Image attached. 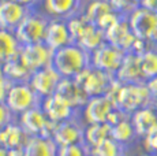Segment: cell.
I'll return each instance as SVG.
<instances>
[{"label":"cell","instance_id":"484cf974","mask_svg":"<svg viewBox=\"0 0 157 156\" xmlns=\"http://www.w3.org/2000/svg\"><path fill=\"white\" fill-rule=\"evenodd\" d=\"M111 126L108 122L104 123H90L85 130V142L87 146H94L100 144L101 141L111 137Z\"/></svg>","mask_w":157,"mask_h":156},{"label":"cell","instance_id":"ab89813d","mask_svg":"<svg viewBox=\"0 0 157 156\" xmlns=\"http://www.w3.org/2000/svg\"><path fill=\"white\" fill-rule=\"evenodd\" d=\"M8 78H6L4 76V73H3V68H2V66H0V84H3V82H6Z\"/></svg>","mask_w":157,"mask_h":156},{"label":"cell","instance_id":"4fadbf2b","mask_svg":"<svg viewBox=\"0 0 157 156\" xmlns=\"http://www.w3.org/2000/svg\"><path fill=\"white\" fill-rule=\"evenodd\" d=\"M29 13L30 7H26L14 0H2L0 2V29L15 32V29L28 17Z\"/></svg>","mask_w":157,"mask_h":156},{"label":"cell","instance_id":"3957f363","mask_svg":"<svg viewBox=\"0 0 157 156\" xmlns=\"http://www.w3.org/2000/svg\"><path fill=\"white\" fill-rule=\"evenodd\" d=\"M49 21L51 19H47L45 17L38 15V14H33L30 11L28 17L15 29L14 34L22 47L30 45V44L44 43L45 33H47Z\"/></svg>","mask_w":157,"mask_h":156},{"label":"cell","instance_id":"2e32d148","mask_svg":"<svg viewBox=\"0 0 157 156\" xmlns=\"http://www.w3.org/2000/svg\"><path fill=\"white\" fill-rule=\"evenodd\" d=\"M44 43L53 51L60 49V48L74 43L71 38L70 30H68L67 21L51 19L48 23L47 33H45Z\"/></svg>","mask_w":157,"mask_h":156},{"label":"cell","instance_id":"836d02e7","mask_svg":"<svg viewBox=\"0 0 157 156\" xmlns=\"http://www.w3.org/2000/svg\"><path fill=\"white\" fill-rule=\"evenodd\" d=\"M145 148L147 149V152H152V154H157V131H155L153 134L145 137Z\"/></svg>","mask_w":157,"mask_h":156},{"label":"cell","instance_id":"7c38bea8","mask_svg":"<svg viewBox=\"0 0 157 156\" xmlns=\"http://www.w3.org/2000/svg\"><path fill=\"white\" fill-rule=\"evenodd\" d=\"M115 80H116V77L113 74H109L107 71H102L100 68H96L92 66L82 82V88L89 97L102 96L109 92Z\"/></svg>","mask_w":157,"mask_h":156},{"label":"cell","instance_id":"ac0fdd59","mask_svg":"<svg viewBox=\"0 0 157 156\" xmlns=\"http://www.w3.org/2000/svg\"><path fill=\"white\" fill-rule=\"evenodd\" d=\"M56 95L63 97L74 108L85 106L86 101L89 100V96L85 93L83 88L72 78H62L59 86H57Z\"/></svg>","mask_w":157,"mask_h":156},{"label":"cell","instance_id":"8992f818","mask_svg":"<svg viewBox=\"0 0 157 156\" xmlns=\"http://www.w3.org/2000/svg\"><path fill=\"white\" fill-rule=\"evenodd\" d=\"M21 126L29 136H41L52 138L56 122L51 121L41 107H34L21 115Z\"/></svg>","mask_w":157,"mask_h":156},{"label":"cell","instance_id":"ba28073f","mask_svg":"<svg viewBox=\"0 0 157 156\" xmlns=\"http://www.w3.org/2000/svg\"><path fill=\"white\" fill-rule=\"evenodd\" d=\"M62 78L63 77L60 76L59 71L53 67V64H51L34 71L30 77L29 84L41 99H45L56 93Z\"/></svg>","mask_w":157,"mask_h":156},{"label":"cell","instance_id":"8d00e7d4","mask_svg":"<svg viewBox=\"0 0 157 156\" xmlns=\"http://www.w3.org/2000/svg\"><path fill=\"white\" fill-rule=\"evenodd\" d=\"M14 2L21 3V4L26 6V7H32L33 4H36V3H37V0H14Z\"/></svg>","mask_w":157,"mask_h":156},{"label":"cell","instance_id":"8fae6325","mask_svg":"<svg viewBox=\"0 0 157 156\" xmlns=\"http://www.w3.org/2000/svg\"><path fill=\"white\" fill-rule=\"evenodd\" d=\"M105 40L107 43L120 48L124 52H130L137 41V37L130 28L128 17H120L116 23L105 30Z\"/></svg>","mask_w":157,"mask_h":156},{"label":"cell","instance_id":"6da1fadb","mask_svg":"<svg viewBox=\"0 0 157 156\" xmlns=\"http://www.w3.org/2000/svg\"><path fill=\"white\" fill-rule=\"evenodd\" d=\"M52 64L63 78H74L81 71L92 67V56L81 45L72 43L55 51Z\"/></svg>","mask_w":157,"mask_h":156},{"label":"cell","instance_id":"44dd1931","mask_svg":"<svg viewBox=\"0 0 157 156\" xmlns=\"http://www.w3.org/2000/svg\"><path fill=\"white\" fill-rule=\"evenodd\" d=\"M56 142L52 138L41 136H30L25 145V156H56Z\"/></svg>","mask_w":157,"mask_h":156},{"label":"cell","instance_id":"d4e9b609","mask_svg":"<svg viewBox=\"0 0 157 156\" xmlns=\"http://www.w3.org/2000/svg\"><path fill=\"white\" fill-rule=\"evenodd\" d=\"M29 134L23 130L22 126L10 123L4 127V146L11 148H23L29 140Z\"/></svg>","mask_w":157,"mask_h":156},{"label":"cell","instance_id":"d6986e66","mask_svg":"<svg viewBox=\"0 0 157 156\" xmlns=\"http://www.w3.org/2000/svg\"><path fill=\"white\" fill-rule=\"evenodd\" d=\"M44 7L48 15L53 19L68 21L78 15L81 8V0H44Z\"/></svg>","mask_w":157,"mask_h":156},{"label":"cell","instance_id":"f35d334b","mask_svg":"<svg viewBox=\"0 0 157 156\" xmlns=\"http://www.w3.org/2000/svg\"><path fill=\"white\" fill-rule=\"evenodd\" d=\"M0 145L4 146V127L0 129Z\"/></svg>","mask_w":157,"mask_h":156},{"label":"cell","instance_id":"603a6c76","mask_svg":"<svg viewBox=\"0 0 157 156\" xmlns=\"http://www.w3.org/2000/svg\"><path fill=\"white\" fill-rule=\"evenodd\" d=\"M21 48L22 45L17 40L14 32L0 29V66L19 55Z\"/></svg>","mask_w":157,"mask_h":156},{"label":"cell","instance_id":"30bf717a","mask_svg":"<svg viewBox=\"0 0 157 156\" xmlns=\"http://www.w3.org/2000/svg\"><path fill=\"white\" fill-rule=\"evenodd\" d=\"M115 108H116V104L108 95L94 96V97H89V100L86 101L83 115L87 125L104 123V122H108V118Z\"/></svg>","mask_w":157,"mask_h":156},{"label":"cell","instance_id":"f546056e","mask_svg":"<svg viewBox=\"0 0 157 156\" xmlns=\"http://www.w3.org/2000/svg\"><path fill=\"white\" fill-rule=\"evenodd\" d=\"M141 68L146 80L157 77V51L146 49L140 55Z\"/></svg>","mask_w":157,"mask_h":156},{"label":"cell","instance_id":"7a4b0ae2","mask_svg":"<svg viewBox=\"0 0 157 156\" xmlns=\"http://www.w3.org/2000/svg\"><path fill=\"white\" fill-rule=\"evenodd\" d=\"M153 97L146 82L141 84H122L116 96V107L124 112H135L144 107H150Z\"/></svg>","mask_w":157,"mask_h":156},{"label":"cell","instance_id":"9a60e30c","mask_svg":"<svg viewBox=\"0 0 157 156\" xmlns=\"http://www.w3.org/2000/svg\"><path fill=\"white\" fill-rule=\"evenodd\" d=\"M116 80L122 84H141L146 82L142 68H141V59L138 53L127 52L123 59V63L116 73Z\"/></svg>","mask_w":157,"mask_h":156},{"label":"cell","instance_id":"60d3db41","mask_svg":"<svg viewBox=\"0 0 157 156\" xmlns=\"http://www.w3.org/2000/svg\"><path fill=\"white\" fill-rule=\"evenodd\" d=\"M142 156H157V154H152V152H149V154H146V155H142Z\"/></svg>","mask_w":157,"mask_h":156},{"label":"cell","instance_id":"d6a6232c","mask_svg":"<svg viewBox=\"0 0 157 156\" xmlns=\"http://www.w3.org/2000/svg\"><path fill=\"white\" fill-rule=\"evenodd\" d=\"M13 121V111L6 101H0V129L6 127Z\"/></svg>","mask_w":157,"mask_h":156},{"label":"cell","instance_id":"7402d4cb","mask_svg":"<svg viewBox=\"0 0 157 156\" xmlns=\"http://www.w3.org/2000/svg\"><path fill=\"white\" fill-rule=\"evenodd\" d=\"M3 73H4L6 78L11 81V82H29L30 77H32V71L29 70V67L25 64V62L22 60L21 55H17L15 58L10 59L8 62H6L2 66Z\"/></svg>","mask_w":157,"mask_h":156},{"label":"cell","instance_id":"d590c367","mask_svg":"<svg viewBox=\"0 0 157 156\" xmlns=\"http://www.w3.org/2000/svg\"><path fill=\"white\" fill-rule=\"evenodd\" d=\"M140 7H144L146 10L157 11V0H140Z\"/></svg>","mask_w":157,"mask_h":156},{"label":"cell","instance_id":"4dcf8cb0","mask_svg":"<svg viewBox=\"0 0 157 156\" xmlns=\"http://www.w3.org/2000/svg\"><path fill=\"white\" fill-rule=\"evenodd\" d=\"M115 13L122 17H128L140 7V0H108Z\"/></svg>","mask_w":157,"mask_h":156},{"label":"cell","instance_id":"5bb4252c","mask_svg":"<svg viewBox=\"0 0 157 156\" xmlns=\"http://www.w3.org/2000/svg\"><path fill=\"white\" fill-rule=\"evenodd\" d=\"M52 140L56 142L57 146L71 145V144H86L85 131L81 129L77 122L72 121V118L56 123Z\"/></svg>","mask_w":157,"mask_h":156},{"label":"cell","instance_id":"74e56055","mask_svg":"<svg viewBox=\"0 0 157 156\" xmlns=\"http://www.w3.org/2000/svg\"><path fill=\"white\" fill-rule=\"evenodd\" d=\"M0 156H10L8 149L6 148V146H3V145H0Z\"/></svg>","mask_w":157,"mask_h":156},{"label":"cell","instance_id":"52a82bcc","mask_svg":"<svg viewBox=\"0 0 157 156\" xmlns=\"http://www.w3.org/2000/svg\"><path fill=\"white\" fill-rule=\"evenodd\" d=\"M126 53L127 52H124L123 49H120V48L105 41L102 45L96 48L90 53V56H92V66L116 76L117 70L120 68V66L123 63Z\"/></svg>","mask_w":157,"mask_h":156},{"label":"cell","instance_id":"ffe728a7","mask_svg":"<svg viewBox=\"0 0 157 156\" xmlns=\"http://www.w3.org/2000/svg\"><path fill=\"white\" fill-rule=\"evenodd\" d=\"M131 122L134 125L135 133L144 138L157 131V114L150 107H144L132 112Z\"/></svg>","mask_w":157,"mask_h":156},{"label":"cell","instance_id":"e0dca14e","mask_svg":"<svg viewBox=\"0 0 157 156\" xmlns=\"http://www.w3.org/2000/svg\"><path fill=\"white\" fill-rule=\"evenodd\" d=\"M43 110L48 118L56 123L71 119L75 111L70 103H67L64 99L56 93L43 99Z\"/></svg>","mask_w":157,"mask_h":156},{"label":"cell","instance_id":"cb8c5ba5","mask_svg":"<svg viewBox=\"0 0 157 156\" xmlns=\"http://www.w3.org/2000/svg\"><path fill=\"white\" fill-rule=\"evenodd\" d=\"M105 41H107L105 40V32L98 28L97 25L90 22L89 25H87V28L85 29V32L82 33V36L78 38V41L75 44L81 45L83 49H86L87 52L92 53L96 48L102 45Z\"/></svg>","mask_w":157,"mask_h":156},{"label":"cell","instance_id":"b9f144b4","mask_svg":"<svg viewBox=\"0 0 157 156\" xmlns=\"http://www.w3.org/2000/svg\"><path fill=\"white\" fill-rule=\"evenodd\" d=\"M89 156H92V155H89Z\"/></svg>","mask_w":157,"mask_h":156},{"label":"cell","instance_id":"5b68a950","mask_svg":"<svg viewBox=\"0 0 157 156\" xmlns=\"http://www.w3.org/2000/svg\"><path fill=\"white\" fill-rule=\"evenodd\" d=\"M41 100L43 99L36 93L29 82H17L13 84L11 88L8 89L6 103L13 112L23 114L30 108L40 107Z\"/></svg>","mask_w":157,"mask_h":156},{"label":"cell","instance_id":"e575fe53","mask_svg":"<svg viewBox=\"0 0 157 156\" xmlns=\"http://www.w3.org/2000/svg\"><path fill=\"white\" fill-rule=\"evenodd\" d=\"M146 86H147V89H149L150 95H152L153 100H157V77L146 80Z\"/></svg>","mask_w":157,"mask_h":156},{"label":"cell","instance_id":"277c9868","mask_svg":"<svg viewBox=\"0 0 157 156\" xmlns=\"http://www.w3.org/2000/svg\"><path fill=\"white\" fill-rule=\"evenodd\" d=\"M128 23L137 38L157 43V11L138 7L128 15Z\"/></svg>","mask_w":157,"mask_h":156},{"label":"cell","instance_id":"4316f807","mask_svg":"<svg viewBox=\"0 0 157 156\" xmlns=\"http://www.w3.org/2000/svg\"><path fill=\"white\" fill-rule=\"evenodd\" d=\"M123 154H124L123 144L113 140L112 137L101 141L100 144L90 148L92 156H123Z\"/></svg>","mask_w":157,"mask_h":156},{"label":"cell","instance_id":"83f0119b","mask_svg":"<svg viewBox=\"0 0 157 156\" xmlns=\"http://www.w3.org/2000/svg\"><path fill=\"white\" fill-rule=\"evenodd\" d=\"M135 134L137 133H135L134 125H132L131 121H128V118L112 125V129H111V137L122 144L131 141Z\"/></svg>","mask_w":157,"mask_h":156},{"label":"cell","instance_id":"9c48e42d","mask_svg":"<svg viewBox=\"0 0 157 156\" xmlns=\"http://www.w3.org/2000/svg\"><path fill=\"white\" fill-rule=\"evenodd\" d=\"M53 53L55 51L51 49L45 43L38 44H30V45H23L21 48V58L25 62V64L29 67L32 73L44 68L47 66L52 64Z\"/></svg>","mask_w":157,"mask_h":156},{"label":"cell","instance_id":"f1b7e54d","mask_svg":"<svg viewBox=\"0 0 157 156\" xmlns=\"http://www.w3.org/2000/svg\"><path fill=\"white\" fill-rule=\"evenodd\" d=\"M111 11H113V10H112V7H111L108 0H92V2L89 3V6H87V8H86L83 15H85L92 23L97 25L98 21H100L105 14L111 13Z\"/></svg>","mask_w":157,"mask_h":156},{"label":"cell","instance_id":"1f68e13d","mask_svg":"<svg viewBox=\"0 0 157 156\" xmlns=\"http://www.w3.org/2000/svg\"><path fill=\"white\" fill-rule=\"evenodd\" d=\"M90 155V146L86 144H71V145H64L57 148L56 156H89Z\"/></svg>","mask_w":157,"mask_h":156}]
</instances>
